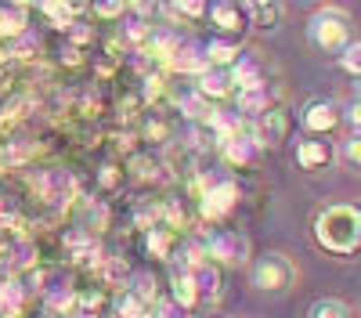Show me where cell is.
<instances>
[{
    "instance_id": "cell-1",
    "label": "cell",
    "mask_w": 361,
    "mask_h": 318,
    "mask_svg": "<svg viewBox=\"0 0 361 318\" xmlns=\"http://www.w3.org/2000/svg\"><path fill=\"white\" fill-rule=\"evenodd\" d=\"M314 243L333 257L361 253V202H329L314 217Z\"/></svg>"
},
{
    "instance_id": "cell-2",
    "label": "cell",
    "mask_w": 361,
    "mask_h": 318,
    "mask_svg": "<svg viewBox=\"0 0 361 318\" xmlns=\"http://www.w3.org/2000/svg\"><path fill=\"white\" fill-rule=\"evenodd\" d=\"M307 44L322 54H343L350 44V18L347 11L336 8H322L307 22Z\"/></svg>"
},
{
    "instance_id": "cell-3",
    "label": "cell",
    "mask_w": 361,
    "mask_h": 318,
    "mask_svg": "<svg viewBox=\"0 0 361 318\" xmlns=\"http://www.w3.org/2000/svg\"><path fill=\"white\" fill-rule=\"evenodd\" d=\"M296 264H293V257L289 253H279V250H271V253H260L253 260V268H250V286L257 289V293H289V289L296 286Z\"/></svg>"
},
{
    "instance_id": "cell-4",
    "label": "cell",
    "mask_w": 361,
    "mask_h": 318,
    "mask_svg": "<svg viewBox=\"0 0 361 318\" xmlns=\"http://www.w3.org/2000/svg\"><path fill=\"white\" fill-rule=\"evenodd\" d=\"M238 202V185L228 181V178H209L199 192V217L202 221H224Z\"/></svg>"
},
{
    "instance_id": "cell-5",
    "label": "cell",
    "mask_w": 361,
    "mask_h": 318,
    "mask_svg": "<svg viewBox=\"0 0 361 318\" xmlns=\"http://www.w3.org/2000/svg\"><path fill=\"white\" fill-rule=\"evenodd\" d=\"M202 253H206V260H214L217 268L221 264L238 268V264H246V257H250V239L238 236V231L221 228V231H209V239L202 243Z\"/></svg>"
},
{
    "instance_id": "cell-6",
    "label": "cell",
    "mask_w": 361,
    "mask_h": 318,
    "mask_svg": "<svg viewBox=\"0 0 361 318\" xmlns=\"http://www.w3.org/2000/svg\"><path fill=\"white\" fill-rule=\"evenodd\" d=\"M300 123H304L307 137H333L343 123V109L333 98H311L300 109Z\"/></svg>"
},
{
    "instance_id": "cell-7",
    "label": "cell",
    "mask_w": 361,
    "mask_h": 318,
    "mask_svg": "<svg viewBox=\"0 0 361 318\" xmlns=\"http://www.w3.org/2000/svg\"><path fill=\"white\" fill-rule=\"evenodd\" d=\"M293 159H296V166L304 173H325V170L336 166L340 152H336V145L329 137H304V141H296Z\"/></svg>"
},
{
    "instance_id": "cell-8",
    "label": "cell",
    "mask_w": 361,
    "mask_h": 318,
    "mask_svg": "<svg viewBox=\"0 0 361 318\" xmlns=\"http://www.w3.org/2000/svg\"><path fill=\"white\" fill-rule=\"evenodd\" d=\"M209 22H214V29H217L221 40H235V44H238V37H243L246 25H250L246 8H243V4H228V0H221V4H209Z\"/></svg>"
},
{
    "instance_id": "cell-9",
    "label": "cell",
    "mask_w": 361,
    "mask_h": 318,
    "mask_svg": "<svg viewBox=\"0 0 361 318\" xmlns=\"http://www.w3.org/2000/svg\"><path fill=\"white\" fill-rule=\"evenodd\" d=\"M257 152H260V141H257V130H250V127H243L235 137L221 141V156L231 166H250L257 159Z\"/></svg>"
},
{
    "instance_id": "cell-10",
    "label": "cell",
    "mask_w": 361,
    "mask_h": 318,
    "mask_svg": "<svg viewBox=\"0 0 361 318\" xmlns=\"http://www.w3.org/2000/svg\"><path fill=\"white\" fill-rule=\"evenodd\" d=\"M195 94H199L202 102H224V98L235 94V80H231V73H224V69H206V73L195 80Z\"/></svg>"
},
{
    "instance_id": "cell-11",
    "label": "cell",
    "mask_w": 361,
    "mask_h": 318,
    "mask_svg": "<svg viewBox=\"0 0 361 318\" xmlns=\"http://www.w3.org/2000/svg\"><path fill=\"white\" fill-rule=\"evenodd\" d=\"M257 141L260 145H282L289 137V112L286 109H267L257 120Z\"/></svg>"
},
{
    "instance_id": "cell-12",
    "label": "cell",
    "mask_w": 361,
    "mask_h": 318,
    "mask_svg": "<svg viewBox=\"0 0 361 318\" xmlns=\"http://www.w3.org/2000/svg\"><path fill=\"white\" fill-rule=\"evenodd\" d=\"M246 18H250V29H257V33H275L286 18V8L275 4V0H257V4H246Z\"/></svg>"
},
{
    "instance_id": "cell-13",
    "label": "cell",
    "mask_w": 361,
    "mask_h": 318,
    "mask_svg": "<svg viewBox=\"0 0 361 318\" xmlns=\"http://www.w3.org/2000/svg\"><path fill=\"white\" fill-rule=\"evenodd\" d=\"M192 279H195V289H199V304H214L224 289V279H221V268L214 260H202V264L192 268Z\"/></svg>"
},
{
    "instance_id": "cell-14",
    "label": "cell",
    "mask_w": 361,
    "mask_h": 318,
    "mask_svg": "<svg viewBox=\"0 0 361 318\" xmlns=\"http://www.w3.org/2000/svg\"><path fill=\"white\" fill-rule=\"evenodd\" d=\"M235 94H238V116H243V120H246V116H257V120H260L267 109H275V105H271V87L267 83L243 87V91H235Z\"/></svg>"
},
{
    "instance_id": "cell-15",
    "label": "cell",
    "mask_w": 361,
    "mask_h": 318,
    "mask_svg": "<svg viewBox=\"0 0 361 318\" xmlns=\"http://www.w3.org/2000/svg\"><path fill=\"white\" fill-rule=\"evenodd\" d=\"M170 300H173L180 311H192V307H199V289H195L192 271H180V268H173V275H170Z\"/></svg>"
},
{
    "instance_id": "cell-16",
    "label": "cell",
    "mask_w": 361,
    "mask_h": 318,
    "mask_svg": "<svg viewBox=\"0 0 361 318\" xmlns=\"http://www.w3.org/2000/svg\"><path fill=\"white\" fill-rule=\"evenodd\" d=\"M170 69L173 73H188V76H202L206 69H209V62H206V51L202 47H192V44H180L177 47V54L170 58Z\"/></svg>"
},
{
    "instance_id": "cell-17",
    "label": "cell",
    "mask_w": 361,
    "mask_h": 318,
    "mask_svg": "<svg viewBox=\"0 0 361 318\" xmlns=\"http://www.w3.org/2000/svg\"><path fill=\"white\" fill-rule=\"evenodd\" d=\"M206 51V62H209V69H224V73H231L235 69V62L243 58V47H238L235 40H214V44H206L202 47Z\"/></svg>"
},
{
    "instance_id": "cell-18",
    "label": "cell",
    "mask_w": 361,
    "mask_h": 318,
    "mask_svg": "<svg viewBox=\"0 0 361 318\" xmlns=\"http://www.w3.org/2000/svg\"><path fill=\"white\" fill-rule=\"evenodd\" d=\"M25 33V4H4L0 8V40H18Z\"/></svg>"
},
{
    "instance_id": "cell-19",
    "label": "cell",
    "mask_w": 361,
    "mask_h": 318,
    "mask_svg": "<svg viewBox=\"0 0 361 318\" xmlns=\"http://www.w3.org/2000/svg\"><path fill=\"white\" fill-rule=\"evenodd\" d=\"M148 311H152V304H148L145 297H137L134 289H123V293L116 297V314L119 318H145Z\"/></svg>"
},
{
    "instance_id": "cell-20",
    "label": "cell",
    "mask_w": 361,
    "mask_h": 318,
    "mask_svg": "<svg viewBox=\"0 0 361 318\" xmlns=\"http://www.w3.org/2000/svg\"><path fill=\"white\" fill-rule=\"evenodd\" d=\"M307 318H354L350 304L347 300H336V297H322L307 307Z\"/></svg>"
},
{
    "instance_id": "cell-21",
    "label": "cell",
    "mask_w": 361,
    "mask_h": 318,
    "mask_svg": "<svg viewBox=\"0 0 361 318\" xmlns=\"http://www.w3.org/2000/svg\"><path fill=\"white\" fill-rule=\"evenodd\" d=\"M148 253L159 257V260H170L173 257V239H170V228H148Z\"/></svg>"
},
{
    "instance_id": "cell-22",
    "label": "cell",
    "mask_w": 361,
    "mask_h": 318,
    "mask_svg": "<svg viewBox=\"0 0 361 318\" xmlns=\"http://www.w3.org/2000/svg\"><path fill=\"white\" fill-rule=\"evenodd\" d=\"M340 159L350 166V170H361V134H347L343 137V149H340Z\"/></svg>"
},
{
    "instance_id": "cell-23",
    "label": "cell",
    "mask_w": 361,
    "mask_h": 318,
    "mask_svg": "<svg viewBox=\"0 0 361 318\" xmlns=\"http://www.w3.org/2000/svg\"><path fill=\"white\" fill-rule=\"evenodd\" d=\"M166 15H177V18H202V15H209V8L202 4V0H177V4H166Z\"/></svg>"
},
{
    "instance_id": "cell-24",
    "label": "cell",
    "mask_w": 361,
    "mask_h": 318,
    "mask_svg": "<svg viewBox=\"0 0 361 318\" xmlns=\"http://www.w3.org/2000/svg\"><path fill=\"white\" fill-rule=\"evenodd\" d=\"M340 69L361 80V40H350L347 44V51L340 54Z\"/></svg>"
},
{
    "instance_id": "cell-25",
    "label": "cell",
    "mask_w": 361,
    "mask_h": 318,
    "mask_svg": "<svg viewBox=\"0 0 361 318\" xmlns=\"http://www.w3.org/2000/svg\"><path fill=\"white\" fill-rule=\"evenodd\" d=\"M37 47H40V44H37L33 37L22 33L18 40H11V58H33V54H37Z\"/></svg>"
},
{
    "instance_id": "cell-26",
    "label": "cell",
    "mask_w": 361,
    "mask_h": 318,
    "mask_svg": "<svg viewBox=\"0 0 361 318\" xmlns=\"http://www.w3.org/2000/svg\"><path fill=\"white\" fill-rule=\"evenodd\" d=\"M343 123H350L354 134H361V98H354L350 105H343Z\"/></svg>"
},
{
    "instance_id": "cell-27",
    "label": "cell",
    "mask_w": 361,
    "mask_h": 318,
    "mask_svg": "<svg viewBox=\"0 0 361 318\" xmlns=\"http://www.w3.org/2000/svg\"><path fill=\"white\" fill-rule=\"evenodd\" d=\"M90 11H94L98 18H119V15L127 11V4H94Z\"/></svg>"
},
{
    "instance_id": "cell-28",
    "label": "cell",
    "mask_w": 361,
    "mask_h": 318,
    "mask_svg": "<svg viewBox=\"0 0 361 318\" xmlns=\"http://www.w3.org/2000/svg\"><path fill=\"white\" fill-rule=\"evenodd\" d=\"M8 58H11V44H8V40H0V66H4Z\"/></svg>"
},
{
    "instance_id": "cell-29",
    "label": "cell",
    "mask_w": 361,
    "mask_h": 318,
    "mask_svg": "<svg viewBox=\"0 0 361 318\" xmlns=\"http://www.w3.org/2000/svg\"><path fill=\"white\" fill-rule=\"evenodd\" d=\"M354 91H357V98H361V80H357V83H354Z\"/></svg>"
},
{
    "instance_id": "cell-30",
    "label": "cell",
    "mask_w": 361,
    "mask_h": 318,
    "mask_svg": "<svg viewBox=\"0 0 361 318\" xmlns=\"http://www.w3.org/2000/svg\"><path fill=\"white\" fill-rule=\"evenodd\" d=\"M206 318H231V314H206Z\"/></svg>"
}]
</instances>
